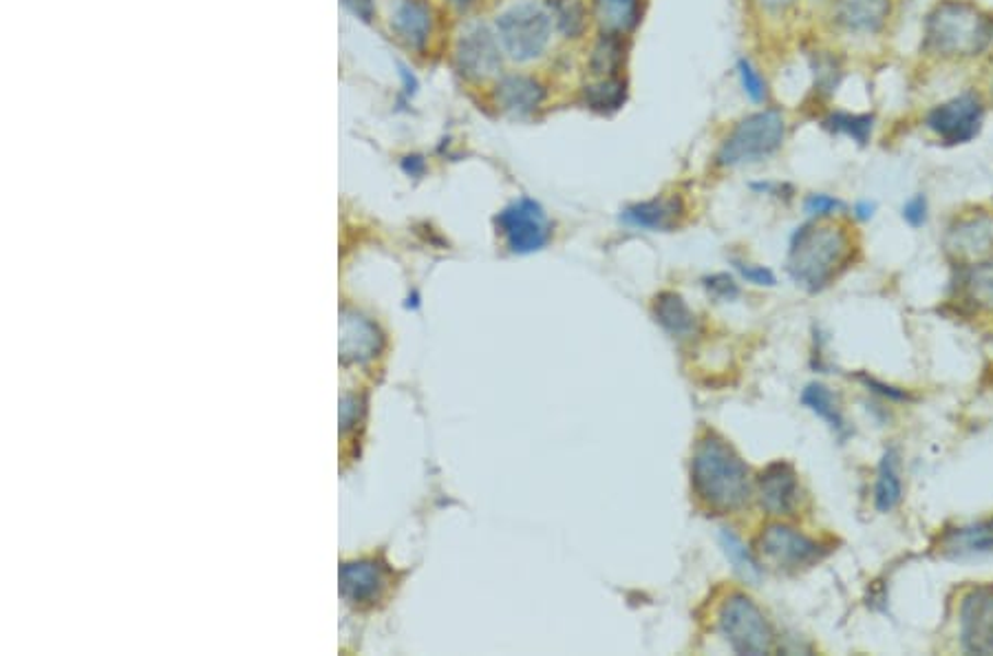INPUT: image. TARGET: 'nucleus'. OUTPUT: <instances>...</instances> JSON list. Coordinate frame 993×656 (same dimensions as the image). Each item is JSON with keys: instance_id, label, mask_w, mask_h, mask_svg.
<instances>
[{"instance_id": "f257e3e1", "label": "nucleus", "mask_w": 993, "mask_h": 656, "mask_svg": "<svg viewBox=\"0 0 993 656\" xmlns=\"http://www.w3.org/2000/svg\"><path fill=\"white\" fill-rule=\"evenodd\" d=\"M691 486L706 508L718 513L738 510L751 497L747 464L736 449L716 434H706L693 449Z\"/></svg>"}, {"instance_id": "f03ea898", "label": "nucleus", "mask_w": 993, "mask_h": 656, "mask_svg": "<svg viewBox=\"0 0 993 656\" xmlns=\"http://www.w3.org/2000/svg\"><path fill=\"white\" fill-rule=\"evenodd\" d=\"M850 258H853L850 234L841 226L812 221L793 234L786 264L797 286L817 292L839 277Z\"/></svg>"}, {"instance_id": "7ed1b4c3", "label": "nucleus", "mask_w": 993, "mask_h": 656, "mask_svg": "<svg viewBox=\"0 0 993 656\" xmlns=\"http://www.w3.org/2000/svg\"><path fill=\"white\" fill-rule=\"evenodd\" d=\"M993 41V19L967 0H943L925 19L923 51L938 58H973Z\"/></svg>"}, {"instance_id": "20e7f679", "label": "nucleus", "mask_w": 993, "mask_h": 656, "mask_svg": "<svg viewBox=\"0 0 993 656\" xmlns=\"http://www.w3.org/2000/svg\"><path fill=\"white\" fill-rule=\"evenodd\" d=\"M786 138L784 115L775 108L755 111L742 117L718 151L720 166H744L775 156Z\"/></svg>"}, {"instance_id": "39448f33", "label": "nucleus", "mask_w": 993, "mask_h": 656, "mask_svg": "<svg viewBox=\"0 0 993 656\" xmlns=\"http://www.w3.org/2000/svg\"><path fill=\"white\" fill-rule=\"evenodd\" d=\"M554 21L545 5L521 0L497 16V41L517 62L541 58L550 45Z\"/></svg>"}, {"instance_id": "423d86ee", "label": "nucleus", "mask_w": 993, "mask_h": 656, "mask_svg": "<svg viewBox=\"0 0 993 656\" xmlns=\"http://www.w3.org/2000/svg\"><path fill=\"white\" fill-rule=\"evenodd\" d=\"M720 632L738 654H769L775 643L773 628L760 606L747 595H731L720 608Z\"/></svg>"}, {"instance_id": "0eeeda50", "label": "nucleus", "mask_w": 993, "mask_h": 656, "mask_svg": "<svg viewBox=\"0 0 993 656\" xmlns=\"http://www.w3.org/2000/svg\"><path fill=\"white\" fill-rule=\"evenodd\" d=\"M982 122L984 102L975 91H965L943 104H936L925 117V124L932 134L949 147L975 140L982 128Z\"/></svg>"}, {"instance_id": "6e6552de", "label": "nucleus", "mask_w": 993, "mask_h": 656, "mask_svg": "<svg viewBox=\"0 0 993 656\" xmlns=\"http://www.w3.org/2000/svg\"><path fill=\"white\" fill-rule=\"evenodd\" d=\"M497 226L508 248L517 254H532L543 250L552 234V226L545 210L541 208L539 202L528 197L504 208L501 215L497 217Z\"/></svg>"}, {"instance_id": "1a4fd4ad", "label": "nucleus", "mask_w": 993, "mask_h": 656, "mask_svg": "<svg viewBox=\"0 0 993 656\" xmlns=\"http://www.w3.org/2000/svg\"><path fill=\"white\" fill-rule=\"evenodd\" d=\"M760 549L769 562L784 571L815 566L825 555L821 544L790 527H784V523H771L764 529L760 536Z\"/></svg>"}, {"instance_id": "9d476101", "label": "nucleus", "mask_w": 993, "mask_h": 656, "mask_svg": "<svg viewBox=\"0 0 993 656\" xmlns=\"http://www.w3.org/2000/svg\"><path fill=\"white\" fill-rule=\"evenodd\" d=\"M960 643L969 654H993V584L975 586L962 597Z\"/></svg>"}, {"instance_id": "9b49d317", "label": "nucleus", "mask_w": 993, "mask_h": 656, "mask_svg": "<svg viewBox=\"0 0 993 656\" xmlns=\"http://www.w3.org/2000/svg\"><path fill=\"white\" fill-rule=\"evenodd\" d=\"M945 250L949 256L962 264H978V261L993 254V215L973 212L958 219L945 234Z\"/></svg>"}, {"instance_id": "f8f14e48", "label": "nucleus", "mask_w": 993, "mask_h": 656, "mask_svg": "<svg viewBox=\"0 0 993 656\" xmlns=\"http://www.w3.org/2000/svg\"><path fill=\"white\" fill-rule=\"evenodd\" d=\"M758 497L769 515H793L799 504V480L788 462L769 464L758 477Z\"/></svg>"}, {"instance_id": "ddd939ff", "label": "nucleus", "mask_w": 993, "mask_h": 656, "mask_svg": "<svg viewBox=\"0 0 993 656\" xmlns=\"http://www.w3.org/2000/svg\"><path fill=\"white\" fill-rule=\"evenodd\" d=\"M682 217H684V202L678 195L656 197V199H649L643 204H634L621 212V221L632 228L662 230V232L673 230Z\"/></svg>"}, {"instance_id": "4468645a", "label": "nucleus", "mask_w": 993, "mask_h": 656, "mask_svg": "<svg viewBox=\"0 0 993 656\" xmlns=\"http://www.w3.org/2000/svg\"><path fill=\"white\" fill-rule=\"evenodd\" d=\"M458 60L462 71L473 78H488L501 69V51L499 43L488 30L471 32L458 49Z\"/></svg>"}, {"instance_id": "2eb2a0df", "label": "nucleus", "mask_w": 993, "mask_h": 656, "mask_svg": "<svg viewBox=\"0 0 993 656\" xmlns=\"http://www.w3.org/2000/svg\"><path fill=\"white\" fill-rule=\"evenodd\" d=\"M545 87L532 76H508L497 84L495 97L501 111L515 117H528L536 113L545 102Z\"/></svg>"}, {"instance_id": "dca6fc26", "label": "nucleus", "mask_w": 993, "mask_h": 656, "mask_svg": "<svg viewBox=\"0 0 993 656\" xmlns=\"http://www.w3.org/2000/svg\"><path fill=\"white\" fill-rule=\"evenodd\" d=\"M892 0H836V21L855 34H877L884 30Z\"/></svg>"}, {"instance_id": "f3484780", "label": "nucleus", "mask_w": 993, "mask_h": 656, "mask_svg": "<svg viewBox=\"0 0 993 656\" xmlns=\"http://www.w3.org/2000/svg\"><path fill=\"white\" fill-rule=\"evenodd\" d=\"M654 317L660 327L678 341L693 338L700 332V323L684 299L676 292H662L654 301Z\"/></svg>"}, {"instance_id": "a211bd4d", "label": "nucleus", "mask_w": 993, "mask_h": 656, "mask_svg": "<svg viewBox=\"0 0 993 656\" xmlns=\"http://www.w3.org/2000/svg\"><path fill=\"white\" fill-rule=\"evenodd\" d=\"M643 0H594V16L603 32L627 36L640 23Z\"/></svg>"}, {"instance_id": "6ab92c4d", "label": "nucleus", "mask_w": 993, "mask_h": 656, "mask_svg": "<svg viewBox=\"0 0 993 656\" xmlns=\"http://www.w3.org/2000/svg\"><path fill=\"white\" fill-rule=\"evenodd\" d=\"M943 551L951 557L993 553V521H980L949 531L943 540Z\"/></svg>"}, {"instance_id": "aec40b11", "label": "nucleus", "mask_w": 993, "mask_h": 656, "mask_svg": "<svg viewBox=\"0 0 993 656\" xmlns=\"http://www.w3.org/2000/svg\"><path fill=\"white\" fill-rule=\"evenodd\" d=\"M903 499V482L899 473V456L894 449H888L881 458L877 482H875V506L879 513L894 510Z\"/></svg>"}, {"instance_id": "412c9836", "label": "nucleus", "mask_w": 993, "mask_h": 656, "mask_svg": "<svg viewBox=\"0 0 993 656\" xmlns=\"http://www.w3.org/2000/svg\"><path fill=\"white\" fill-rule=\"evenodd\" d=\"M625 100H627V87L619 76L597 78L592 84H588L584 89L586 106L601 115L616 113L625 104Z\"/></svg>"}, {"instance_id": "4be33fe9", "label": "nucleus", "mask_w": 993, "mask_h": 656, "mask_svg": "<svg viewBox=\"0 0 993 656\" xmlns=\"http://www.w3.org/2000/svg\"><path fill=\"white\" fill-rule=\"evenodd\" d=\"M625 62V43L619 34L603 32L590 54V71L594 78H614Z\"/></svg>"}, {"instance_id": "5701e85b", "label": "nucleus", "mask_w": 993, "mask_h": 656, "mask_svg": "<svg viewBox=\"0 0 993 656\" xmlns=\"http://www.w3.org/2000/svg\"><path fill=\"white\" fill-rule=\"evenodd\" d=\"M965 297L973 308L993 312V254L969 268L965 277Z\"/></svg>"}, {"instance_id": "b1692460", "label": "nucleus", "mask_w": 993, "mask_h": 656, "mask_svg": "<svg viewBox=\"0 0 993 656\" xmlns=\"http://www.w3.org/2000/svg\"><path fill=\"white\" fill-rule=\"evenodd\" d=\"M801 403H804L812 414H817L821 421H825L841 438L850 431L847 425H845V418H843V414H841V407H839L836 399L832 396V391H830L828 387L817 384V382L808 384V387L804 389V393H801Z\"/></svg>"}, {"instance_id": "393cba45", "label": "nucleus", "mask_w": 993, "mask_h": 656, "mask_svg": "<svg viewBox=\"0 0 993 656\" xmlns=\"http://www.w3.org/2000/svg\"><path fill=\"white\" fill-rule=\"evenodd\" d=\"M823 126L834 136H845L850 140H855L857 145H868V140L873 138L875 117L870 113L836 111L823 119Z\"/></svg>"}, {"instance_id": "a878e982", "label": "nucleus", "mask_w": 993, "mask_h": 656, "mask_svg": "<svg viewBox=\"0 0 993 656\" xmlns=\"http://www.w3.org/2000/svg\"><path fill=\"white\" fill-rule=\"evenodd\" d=\"M545 8L565 38H579L586 32L588 14L581 0H547Z\"/></svg>"}, {"instance_id": "bb28decb", "label": "nucleus", "mask_w": 993, "mask_h": 656, "mask_svg": "<svg viewBox=\"0 0 993 656\" xmlns=\"http://www.w3.org/2000/svg\"><path fill=\"white\" fill-rule=\"evenodd\" d=\"M400 34L411 43V45H422L429 36L431 30V16L429 10L424 8L417 0H404L397 10L395 16Z\"/></svg>"}, {"instance_id": "cd10ccee", "label": "nucleus", "mask_w": 993, "mask_h": 656, "mask_svg": "<svg viewBox=\"0 0 993 656\" xmlns=\"http://www.w3.org/2000/svg\"><path fill=\"white\" fill-rule=\"evenodd\" d=\"M720 546H723L727 560L731 562V566L736 568V573L742 579H747L753 586L762 579V566L758 564V560L751 555V551L742 544V540L736 533L723 529L720 531Z\"/></svg>"}, {"instance_id": "c85d7f7f", "label": "nucleus", "mask_w": 993, "mask_h": 656, "mask_svg": "<svg viewBox=\"0 0 993 656\" xmlns=\"http://www.w3.org/2000/svg\"><path fill=\"white\" fill-rule=\"evenodd\" d=\"M736 71H738L742 91L749 95V100L755 104H764L769 100V84L762 78V73L755 69V65L747 58H740Z\"/></svg>"}, {"instance_id": "c756f323", "label": "nucleus", "mask_w": 993, "mask_h": 656, "mask_svg": "<svg viewBox=\"0 0 993 656\" xmlns=\"http://www.w3.org/2000/svg\"><path fill=\"white\" fill-rule=\"evenodd\" d=\"M804 210H806L810 217L821 219V217H830V215L843 210V202L836 199V197H832V195H825V193H815V195H810V197L806 199Z\"/></svg>"}, {"instance_id": "7c9ffc66", "label": "nucleus", "mask_w": 993, "mask_h": 656, "mask_svg": "<svg viewBox=\"0 0 993 656\" xmlns=\"http://www.w3.org/2000/svg\"><path fill=\"white\" fill-rule=\"evenodd\" d=\"M927 197L925 195H914L905 206H903V219L912 228H921L927 221Z\"/></svg>"}, {"instance_id": "2f4dec72", "label": "nucleus", "mask_w": 993, "mask_h": 656, "mask_svg": "<svg viewBox=\"0 0 993 656\" xmlns=\"http://www.w3.org/2000/svg\"><path fill=\"white\" fill-rule=\"evenodd\" d=\"M736 268L740 271V275L747 281H751L755 286H775L777 284L775 275L764 266H753V264H744V261H736Z\"/></svg>"}, {"instance_id": "473e14b6", "label": "nucleus", "mask_w": 993, "mask_h": 656, "mask_svg": "<svg viewBox=\"0 0 993 656\" xmlns=\"http://www.w3.org/2000/svg\"><path fill=\"white\" fill-rule=\"evenodd\" d=\"M815 73H817V84L821 89H828V91H832L839 84V78H841V71H839V67L834 65L832 58H823L821 62H817V71Z\"/></svg>"}, {"instance_id": "72a5a7b5", "label": "nucleus", "mask_w": 993, "mask_h": 656, "mask_svg": "<svg viewBox=\"0 0 993 656\" xmlns=\"http://www.w3.org/2000/svg\"><path fill=\"white\" fill-rule=\"evenodd\" d=\"M706 288L712 290L716 297H723V299H734L740 295L736 281L727 275H716L712 279H706Z\"/></svg>"}, {"instance_id": "f704fd0d", "label": "nucleus", "mask_w": 993, "mask_h": 656, "mask_svg": "<svg viewBox=\"0 0 993 656\" xmlns=\"http://www.w3.org/2000/svg\"><path fill=\"white\" fill-rule=\"evenodd\" d=\"M760 8L766 10V12H773V14H780V12H786L795 0H758Z\"/></svg>"}, {"instance_id": "c9c22d12", "label": "nucleus", "mask_w": 993, "mask_h": 656, "mask_svg": "<svg viewBox=\"0 0 993 656\" xmlns=\"http://www.w3.org/2000/svg\"><path fill=\"white\" fill-rule=\"evenodd\" d=\"M855 212H857V217H859V219H870V217L875 215V204H870V202H862V204H857V206H855Z\"/></svg>"}]
</instances>
